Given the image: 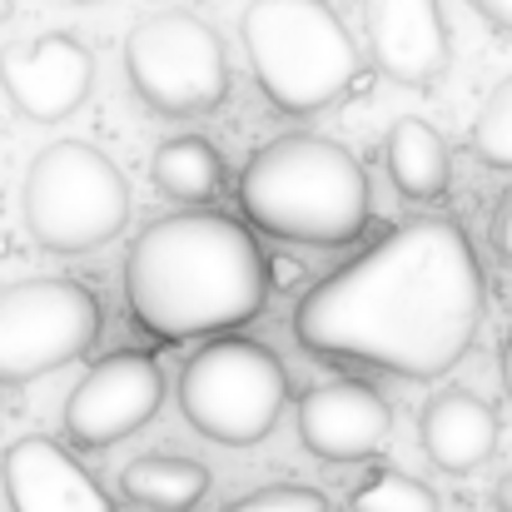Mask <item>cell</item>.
<instances>
[{
  "mask_svg": "<svg viewBox=\"0 0 512 512\" xmlns=\"http://www.w3.org/2000/svg\"><path fill=\"white\" fill-rule=\"evenodd\" d=\"M358 10H363L368 55L388 80L413 90L443 80L453 60V35L438 0H358Z\"/></svg>",
  "mask_w": 512,
  "mask_h": 512,
  "instance_id": "8fae6325",
  "label": "cell"
},
{
  "mask_svg": "<svg viewBox=\"0 0 512 512\" xmlns=\"http://www.w3.org/2000/svg\"><path fill=\"white\" fill-rule=\"evenodd\" d=\"M393 428L388 398L363 378H334L304 393L299 403V443L324 463H363L383 448Z\"/></svg>",
  "mask_w": 512,
  "mask_h": 512,
  "instance_id": "7c38bea8",
  "label": "cell"
},
{
  "mask_svg": "<svg viewBox=\"0 0 512 512\" xmlns=\"http://www.w3.org/2000/svg\"><path fill=\"white\" fill-rule=\"evenodd\" d=\"M100 339V299L80 279L40 274L0 289V388L35 383Z\"/></svg>",
  "mask_w": 512,
  "mask_h": 512,
  "instance_id": "ba28073f",
  "label": "cell"
},
{
  "mask_svg": "<svg viewBox=\"0 0 512 512\" xmlns=\"http://www.w3.org/2000/svg\"><path fill=\"white\" fill-rule=\"evenodd\" d=\"M0 90L15 115L35 125L70 120L95 90V55L70 30H45L0 50Z\"/></svg>",
  "mask_w": 512,
  "mask_h": 512,
  "instance_id": "30bf717a",
  "label": "cell"
},
{
  "mask_svg": "<svg viewBox=\"0 0 512 512\" xmlns=\"http://www.w3.org/2000/svg\"><path fill=\"white\" fill-rule=\"evenodd\" d=\"M75 5H90V0H75Z\"/></svg>",
  "mask_w": 512,
  "mask_h": 512,
  "instance_id": "484cf974",
  "label": "cell"
},
{
  "mask_svg": "<svg viewBox=\"0 0 512 512\" xmlns=\"http://www.w3.org/2000/svg\"><path fill=\"white\" fill-rule=\"evenodd\" d=\"M244 219L284 244L334 249L368 229L373 189L368 174L329 135H279L249 155L239 174Z\"/></svg>",
  "mask_w": 512,
  "mask_h": 512,
  "instance_id": "3957f363",
  "label": "cell"
},
{
  "mask_svg": "<svg viewBox=\"0 0 512 512\" xmlns=\"http://www.w3.org/2000/svg\"><path fill=\"white\" fill-rule=\"evenodd\" d=\"M383 165H388V179L403 199L413 204H433L448 194V179H453V160H448V145L443 135L418 120V115H403L393 120L388 140H383Z\"/></svg>",
  "mask_w": 512,
  "mask_h": 512,
  "instance_id": "9a60e30c",
  "label": "cell"
},
{
  "mask_svg": "<svg viewBox=\"0 0 512 512\" xmlns=\"http://www.w3.org/2000/svg\"><path fill=\"white\" fill-rule=\"evenodd\" d=\"M125 304L160 343L224 339L269 304L264 249L219 209H179L135 239L125 259Z\"/></svg>",
  "mask_w": 512,
  "mask_h": 512,
  "instance_id": "7a4b0ae2",
  "label": "cell"
},
{
  "mask_svg": "<svg viewBox=\"0 0 512 512\" xmlns=\"http://www.w3.org/2000/svg\"><path fill=\"white\" fill-rule=\"evenodd\" d=\"M10 15H15V0H0V25H5Z\"/></svg>",
  "mask_w": 512,
  "mask_h": 512,
  "instance_id": "d4e9b609",
  "label": "cell"
},
{
  "mask_svg": "<svg viewBox=\"0 0 512 512\" xmlns=\"http://www.w3.org/2000/svg\"><path fill=\"white\" fill-rule=\"evenodd\" d=\"M239 40L264 100L284 115H319L358 80V45L329 0H249Z\"/></svg>",
  "mask_w": 512,
  "mask_h": 512,
  "instance_id": "277c9868",
  "label": "cell"
},
{
  "mask_svg": "<svg viewBox=\"0 0 512 512\" xmlns=\"http://www.w3.org/2000/svg\"><path fill=\"white\" fill-rule=\"evenodd\" d=\"M224 512H329V498L319 488H304V483H269V488L234 498Z\"/></svg>",
  "mask_w": 512,
  "mask_h": 512,
  "instance_id": "ffe728a7",
  "label": "cell"
},
{
  "mask_svg": "<svg viewBox=\"0 0 512 512\" xmlns=\"http://www.w3.org/2000/svg\"><path fill=\"white\" fill-rule=\"evenodd\" d=\"M343 512H443V508H438V493L423 488L418 478H408L398 468H378V473H368L353 488Z\"/></svg>",
  "mask_w": 512,
  "mask_h": 512,
  "instance_id": "ac0fdd59",
  "label": "cell"
},
{
  "mask_svg": "<svg viewBox=\"0 0 512 512\" xmlns=\"http://www.w3.org/2000/svg\"><path fill=\"white\" fill-rule=\"evenodd\" d=\"M418 443L438 473H478L498 453V408L468 388H448L423 408Z\"/></svg>",
  "mask_w": 512,
  "mask_h": 512,
  "instance_id": "5bb4252c",
  "label": "cell"
},
{
  "mask_svg": "<svg viewBox=\"0 0 512 512\" xmlns=\"http://www.w3.org/2000/svg\"><path fill=\"white\" fill-rule=\"evenodd\" d=\"M468 5H473L488 25H498V30H508L512 35V0H468Z\"/></svg>",
  "mask_w": 512,
  "mask_h": 512,
  "instance_id": "7402d4cb",
  "label": "cell"
},
{
  "mask_svg": "<svg viewBox=\"0 0 512 512\" xmlns=\"http://www.w3.org/2000/svg\"><path fill=\"white\" fill-rule=\"evenodd\" d=\"M289 373L274 348L244 334L209 339L179 368V413L194 433L224 448H249L279 428Z\"/></svg>",
  "mask_w": 512,
  "mask_h": 512,
  "instance_id": "8992f818",
  "label": "cell"
},
{
  "mask_svg": "<svg viewBox=\"0 0 512 512\" xmlns=\"http://www.w3.org/2000/svg\"><path fill=\"white\" fill-rule=\"evenodd\" d=\"M493 503H498V512H512V473L498 483V498H493Z\"/></svg>",
  "mask_w": 512,
  "mask_h": 512,
  "instance_id": "cb8c5ba5",
  "label": "cell"
},
{
  "mask_svg": "<svg viewBox=\"0 0 512 512\" xmlns=\"http://www.w3.org/2000/svg\"><path fill=\"white\" fill-rule=\"evenodd\" d=\"M0 483L10 512H115L110 493L90 478V468L45 433H25L5 448Z\"/></svg>",
  "mask_w": 512,
  "mask_h": 512,
  "instance_id": "4fadbf2b",
  "label": "cell"
},
{
  "mask_svg": "<svg viewBox=\"0 0 512 512\" xmlns=\"http://www.w3.org/2000/svg\"><path fill=\"white\" fill-rule=\"evenodd\" d=\"M498 363H503V393H508V403H512V334L503 339V358Z\"/></svg>",
  "mask_w": 512,
  "mask_h": 512,
  "instance_id": "603a6c76",
  "label": "cell"
},
{
  "mask_svg": "<svg viewBox=\"0 0 512 512\" xmlns=\"http://www.w3.org/2000/svg\"><path fill=\"white\" fill-rule=\"evenodd\" d=\"M20 214L25 234L45 254H90L125 234L130 184L105 150L85 140H55L25 170Z\"/></svg>",
  "mask_w": 512,
  "mask_h": 512,
  "instance_id": "5b68a950",
  "label": "cell"
},
{
  "mask_svg": "<svg viewBox=\"0 0 512 512\" xmlns=\"http://www.w3.org/2000/svg\"><path fill=\"white\" fill-rule=\"evenodd\" d=\"M473 155L498 174H512V75L493 85L473 120Z\"/></svg>",
  "mask_w": 512,
  "mask_h": 512,
  "instance_id": "d6986e66",
  "label": "cell"
},
{
  "mask_svg": "<svg viewBox=\"0 0 512 512\" xmlns=\"http://www.w3.org/2000/svg\"><path fill=\"white\" fill-rule=\"evenodd\" d=\"M165 403V373L150 353L120 348L105 353L65 398V438L85 453H105L135 438Z\"/></svg>",
  "mask_w": 512,
  "mask_h": 512,
  "instance_id": "9c48e42d",
  "label": "cell"
},
{
  "mask_svg": "<svg viewBox=\"0 0 512 512\" xmlns=\"http://www.w3.org/2000/svg\"><path fill=\"white\" fill-rule=\"evenodd\" d=\"M483 309V264L463 224L423 214L319 279L294 309V339L348 368L443 378L473 348Z\"/></svg>",
  "mask_w": 512,
  "mask_h": 512,
  "instance_id": "6da1fadb",
  "label": "cell"
},
{
  "mask_svg": "<svg viewBox=\"0 0 512 512\" xmlns=\"http://www.w3.org/2000/svg\"><path fill=\"white\" fill-rule=\"evenodd\" d=\"M120 493L145 512H194L209 498V468L194 458L150 453L120 473Z\"/></svg>",
  "mask_w": 512,
  "mask_h": 512,
  "instance_id": "2e32d148",
  "label": "cell"
},
{
  "mask_svg": "<svg viewBox=\"0 0 512 512\" xmlns=\"http://www.w3.org/2000/svg\"><path fill=\"white\" fill-rule=\"evenodd\" d=\"M130 90L170 120L214 115L229 100V55L209 20L189 10H155L125 40Z\"/></svg>",
  "mask_w": 512,
  "mask_h": 512,
  "instance_id": "52a82bcc",
  "label": "cell"
},
{
  "mask_svg": "<svg viewBox=\"0 0 512 512\" xmlns=\"http://www.w3.org/2000/svg\"><path fill=\"white\" fill-rule=\"evenodd\" d=\"M493 249L503 264H512V189H503L493 204Z\"/></svg>",
  "mask_w": 512,
  "mask_h": 512,
  "instance_id": "44dd1931",
  "label": "cell"
},
{
  "mask_svg": "<svg viewBox=\"0 0 512 512\" xmlns=\"http://www.w3.org/2000/svg\"><path fill=\"white\" fill-rule=\"evenodd\" d=\"M150 179H155V189H160L170 204L204 209V204L224 189V155H219L204 135H174V140H165V145L155 150Z\"/></svg>",
  "mask_w": 512,
  "mask_h": 512,
  "instance_id": "e0dca14e",
  "label": "cell"
}]
</instances>
